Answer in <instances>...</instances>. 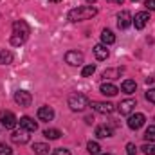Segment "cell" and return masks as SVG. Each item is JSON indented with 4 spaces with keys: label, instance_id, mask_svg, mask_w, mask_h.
Instances as JSON below:
<instances>
[{
    "label": "cell",
    "instance_id": "cell-28",
    "mask_svg": "<svg viewBox=\"0 0 155 155\" xmlns=\"http://www.w3.org/2000/svg\"><path fill=\"white\" fill-rule=\"evenodd\" d=\"M11 152H13V150H11L9 144H5V143L0 144V155H11Z\"/></svg>",
    "mask_w": 155,
    "mask_h": 155
},
{
    "label": "cell",
    "instance_id": "cell-36",
    "mask_svg": "<svg viewBox=\"0 0 155 155\" xmlns=\"http://www.w3.org/2000/svg\"><path fill=\"white\" fill-rule=\"evenodd\" d=\"M103 155H112V153H103Z\"/></svg>",
    "mask_w": 155,
    "mask_h": 155
},
{
    "label": "cell",
    "instance_id": "cell-13",
    "mask_svg": "<svg viewBox=\"0 0 155 155\" xmlns=\"http://www.w3.org/2000/svg\"><path fill=\"white\" fill-rule=\"evenodd\" d=\"M20 128H24L27 132H36L38 130V124H36V121L33 117L24 116V117H20Z\"/></svg>",
    "mask_w": 155,
    "mask_h": 155
},
{
    "label": "cell",
    "instance_id": "cell-37",
    "mask_svg": "<svg viewBox=\"0 0 155 155\" xmlns=\"http://www.w3.org/2000/svg\"><path fill=\"white\" fill-rule=\"evenodd\" d=\"M108 2H112V0H108Z\"/></svg>",
    "mask_w": 155,
    "mask_h": 155
},
{
    "label": "cell",
    "instance_id": "cell-32",
    "mask_svg": "<svg viewBox=\"0 0 155 155\" xmlns=\"http://www.w3.org/2000/svg\"><path fill=\"white\" fill-rule=\"evenodd\" d=\"M52 155H71V152L65 150V148H58V150H54V153Z\"/></svg>",
    "mask_w": 155,
    "mask_h": 155
},
{
    "label": "cell",
    "instance_id": "cell-3",
    "mask_svg": "<svg viewBox=\"0 0 155 155\" xmlns=\"http://www.w3.org/2000/svg\"><path fill=\"white\" fill-rule=\"evenodd\" d=\"M69 107L74 112H83L87 107H90V99L83 92H72L69 96Z\"/></svg>",
    "mask_w": 155,
    "mask_h": 155
},
{
    "label": "cell",
    "instance_id": "cell-9",
    "mask_svg": "<svg viewBox=\"0 0 155 155\" xmlns=\"http://www.w3.org/2000/svg\"><path fill=\"white\" fill-rule=\"evenodd\" d=\"M144 121H146V117L144 114H130L128 116V128H132V130H139L143 124H144Z\"/></svg>",
    "mask_w": 155,
    "mask_h": 155
},
{
    "label": "cell",
    "instance_id": "cell-29",
    "mask_svg": "<svg viewBox=\"0 0 155 155\" xmlns=\"http://www.w3.org/2000/svg\"><path fill=\"white\" fill-rule=\"evenodd\" d=\"M146 99L155 105V88H148V90H146Z\"/></svg>",
    "mask_w": 155,
    "mask_h": 155
},
{
    "label": "cell",
    "instance_id": "cell-22",
    "mask_svg": "<svg viewBox=\"0 0 155 155\" xmlns=\"http://www.w3.org/2000/svg\"><path fill=\"white\" fill-rule=\"evenodd\" d=\"M123 74V69H107L103 72V78L105 79H116V78H121Z\"/></svg>",
    "mask_w": 155,
    "mask_h": 155
},
{
    "label": "cell",
    "instance_id": "cell-35",
    "mask_svg": "<svg viewBox=\"0 0 155 155\" xmlns=\"http://www.w3.org/2000/svg\"><path fill=\"white\" fill-rule=\"evenodd\" d=\"M117 4H123V2H124V0H116Z\"/></svg>",
    "mask_w": 155,
    "mask_h": 155
},
{
    "label": "cell",
    "instance_id": "cell-18",
    "mask_svg": "<svg viewBox=\"0 0 155 155\" xmlns=\"http://www.w3.org/2000/svg\"><path fill=\"white\" fill-rule=\"evenodd\" d=\"M135 88H137V83H135L134 79H124V81L121 83V90H123L124 94H134Z\"/></svg>",
    "mask_w": 155,
    "mask_h": 155
},
{
    "label": "cell",
    "instance_id": "cell-2",
    "mask_svg": "<svg viewBox=\"0 0 155 155\" xmlns=\"http://www.w3.org/2000/svg\"><path fill=\"white\" fill-rule=\"evenodd\" d=\"M96 15H97V9L94 5H79V7H74L69 11L67 18L71 22H83V20H90Z\"/></svg>",
    "mask_w": 155,
    "mask_h": 155
},
{
    "label": "cell",
    "instance_id": "cell-8",
    "mask_svg": "<svg viewBox=\"0 0 155 155\" xmlns=\"http://www.w3.org/2000/svg\"><path fill=\"white\" fill-rule=\"evenodd\" d=\"M148 22H150V15L146 11H141L132 18V24L135 25V29H144L148 25Z\"/></svg>",
    "mask_w": 155,
    "mask_h": 155
},
{
    "label": "cell",
    "instance_id": "cell-25",
    "mask_svg": "<svg viewBox=\"0 0 155 155\" xmlns=\"http://www.w3.org/2000/svg\"><path fill=\"white\" fill-rule=\"evenodd\" d=\"M144 139L150 141V143H153L155 141V124H150V126L146 128V132H144Z\"/></svg>",
    "mask_w": 155,
    "mask_h": 155
},
{
    "label": "cell",
    "instance_id": "cell-1",
    "mask_svg": "<svg viewBox=\"0 0 155 155\" xmlns=\"http://www.w3.org/2000/svg\"><path fill=\"white\" fill-rule=\"evenodd\" d=\"M31 35V27L25 20H16L13 22V35H11V45L18 47V45H24L27 38Z\"/></svg>",
    "mask_w": 155,
    "mask_h": 155
},
{
    "label": "cell",
    "instance_id": "cell-30",
    "mask_svg": "<svg viewBox=\"0 0 155 155\" xmlns=\"http://www.w3.org/2000/svg\"><path fill=\"white\" fill-rule=\"evenodd\" d=\"M126 153L128 155H137V148H135L134 143H128V144H126Z\"/></svg>",
    "mask_w": 155,
    "mask_h": 155
},
{
    "label": "cell",
    "instance_id": "cell-17",
    "mask_svg": "<svg viewBox=\"0 0 155 155\" xmlns=\"http://www.w3.org/2000/svg\"><path fill=\"white\" fill-rule=\"evenodd\" d=\"M101 94H105V96H108V97H112V96H116L117 92H119V88H117L114 83H103L101 85Z\"/></svg>",
    "mask_w": 155,
    "mask_h": 155
},
{
    "label": "cell",
    "instance_id": "cell-10",
    "mask_svg": "<svg viewBox=\"0 0 155 155\" xmlns=\"http://www.w3.org/2000/svg\"><path fill=\"white\" fill-rule=\"evenodd\" d=\"M137 107V103H135V99H124V101H121L119 105H117V108H119V114L121 116H130L132 112H134V108Z\"/></svg>",
    "mask_w": 155,
    "mask_h": 155
},
{
    "label": "cell",
    "instance_id": "cell-7",
    "mask_svg": "<svg viewBox=\"0 0 155 155\" xmlns=\"http://www.w3.org/2000/svg\"><path fill=\"white\" fill-rule=\"evenodd\" d=\"M83 60H85V56H83V52H79V51H69V52L65 54V61H67L69 65H72V67L81 65Z\"/></svg>",
    "mask_w": 155,
    "mask_h": 155
},
{
    "label": "cell",
    "instance_id": "cell-27",
    "mask_svg": "<svg viewBox=\"0 0 155 155\" xmlns=\"http://www.w3.org/2000/svg\"><path fill=\"white\" fill-rule=\"evenodd\" d=\"M141 150H143L146 155H155V144H153V143H150V144H144Z\"/></svg>",
    "mask_w": 155,
    "mask_h": 155
},
{
    "label": "cell",
    "instance_id": "cell-33",
    "mask_svg": "<svg viewBox=\"0 0 155 155\" xmlns=\"http://www.w3.org/2000/svg\"><path fill=\"white\" fill-rule=\"evenodd\" d=\"M51 4H58V2H61V0H49Z\"/></svg>",
    "mask_w": 155,
    "mask_h": 155
},
{
    "label": "cell",
    "instance_id": "cell-14",
    "mask_svg": "<svg viewBox=\"0 0 155 155\" xmlns=\"http://www.w3.org/2000/svg\"><path fill=\"white\" fill-rule=\"evenodd\" d=\"M38 119L40 121H52L54 119V110L51 107H40L38 108Z\"/></svg>",
    "mask_w": 155,
    "mask_h": 155
},
{
    "label": "cell",
    "instance_id": "cell-16",
    "mask_svg": "<svg viewBox=\"0 0 155 155\" xmlns=\"http://www.w3.org/2000/svg\"><path fill=\"white\" fill-rule=\"evenodd\" d=\"M112 128L110 126H107V124H101V126H97L96 128V137L97 139H107V137H112Z\"/></svg>",
    "mask_w": 155,
    "mask_h": 155
},
{
    "label": "cell",
    "instance_id": "cell-20",
    "mask_svg": "<svg viewBox=\"0 0 155 155\" xmlns=\"http://www.w3.org/2000/svg\"><path fill=\"white\" fill-rule=\"evenodd\" d=\"M101 41H103L105 45H112V43L116 41V35H114L110 29H103V33H101Z\"/></svg>",
    "mask_w": 155,
    "mask_h": 155
},
{
    "label": "cell",
    "instance_id": "cell-26",
    "mask_svg": "<svg viewBox=\"0 0 155 155\" xmlns=\"http://www.w3.org/2000/svg\"><path fill=\"white\" fill-rule=\"evenodd\" d=\"M94 72H96V65H85L83 71H81V76L83 78H90Z\"/></svg>",
    "mask_w": 155,
    "mask_h": 155
},
{
    "label": "cell",
    "instance_id": "cell-19",
    "mask_svg": "<svg viewBox=\"0 0 155 155\" xmlns=\"http://www.w3.org/2000/svg\"><path fill=\"white\" fill-rule=\"evenodd\" d=\"M13 52L7 51V49H0V65H9L13 63Z\"/></svg>",
    "mask_w": 155,
    "mask_h": 155
},
{
    "label": "cell",
    "instance_id": "cell-15",
    "mask_svg": "<svg viewBox=\"0 0 155 155\" xmlns=\"http://www.w3.org/2000/svg\"><path fill=\"white\" fill-rule=\"evenodd\" d=\"M94 56H96L99 61L107 60V58H108V49H107V45H105V43H97V45L94 47Z\"/></svg>",
    "mask_w": 155,
    "mask_h": 155
},
{
    "label": "cell",
    "instance_id": "cell-12",
    "mask_svg": "<svg viewBox=\"0 0 155 155\" xmlns=\"http://www.w3.org/2000/svg\"><path fill=\"white\" fill-rule=\"evenodd\" d=\"M27 134H29L27 130L20 128V130H16V132L11 134V141L16 143V144H25V143H29V135Z\"/></svg>",
    "mask_w": 155,
    "mask_h": 155
},
{
    "label": "cell",
    "instance_id": "cell-38",
    "mask_svg": "<svg viewBox=\"0 0 155 155\" xmlns=\"http://www.w3.org/2000/svg\"><path fill=\"white\" fill-rule=\"evenodd\" d=\"M134 2H137V0H134Z\"/></svg>",
    "mask_w": 155,
    "mask_h": 155
},
{
    "label": "cell",
    "instance_id": "cell-34",
    "mask_svg": "<svg viewBox=\"0 0 155 155\" xmlns=\"http://www.w3.org/2000/svg\"><path fill=\"white\" fill-rule=\"evenodd\" d=\"M87 2H88V4H92V5L96 4V0H87Z\"/></svg>",
    "mask_w": 155,
    "mask_h": 155
},
{
    "label": "cell",
    "instance_id": "cell-31",
    "mask_svg": "<svg viewBox=\"0 0 155 155\" xmlns=\"http://www.w3.org/2000/svg\"><path fill=\"white\" fill-rule=\"evenodd\" d=\"M144 7L150 11H155V0H144Z\"/></svg>",
    "mask_w": 155,
    "mask_h": 155
},
{
    "label": "cell",
    "instance_id": "cell-11",
    "mask_svg": "<svg viewBox=\"0 0 155 155\" xmlns=\"http://www.w3.org/2000/svg\"><path fill=\"white\" fill-rule=\"evenodd\" d=\"M117 25H119V29H128L132 25V15H130V11H121L117 15Z\"/></svg>",
    "mask_w": 155,
    "mask_h": 155
},
{
    "label": "cell",
    "instance_id": "cell-4",
    "mask_svg": "<svg viewBox=\"0 0 155 155\" xmlns=\"http://www.w3.org/2000/svg\"><path fill=\"white\" fill-rule=\"evenodd\" d=\"M15 101H16V105H20V107H29L31 105V101H33V96H31V92H27V90H16L15 92Z\"/></svg>",
    "mask_w": 155,
    "mask_h": 155
},
{
    "label": "cell",
    "instance_id": "cell-5",
    "mask_svg": "<svg viewBox=\"0 0 155 155\" xmlns=\"http://www.w3.org/2000/svg\"><path fill=\"white\" fill-rule=\"evenodd\" d=\"M90 107H92L96 112L105 114V116L114 112V105H112V103H108V101H90Z\"/></svg>",
    "mask_w": 155,
    "mask_h": 155
},
{
    "label": "cell",
    "instance_id": "cell-23",
    "mask_svg": "<svg viewBox=\"0 0 155 155\" xmlns=\"http://www.w3.org/2000/svg\"><path fill=\"white\" fill-rule=\"evenodd\" d=\"M43 135H45L47 139L54 141V139H60V137H61V132H60L58 128H47V130H43Z\"/></svg>",
    "mask_w": 155,
    "mask_h": 155
},
{
    "label": "cell",
    "instance_id": "cell-21",
    "mask_svg": "<svg viewBox=\"0 0 155 155\" xmlns=\"http://www.w3.org/2000/svg\"><path fill=\"white\" fill-rule=\"evenodd\" d=\"M49 144H45V143H35L33 144V152L36 155H47L49 153Z\"/></svg>",
    "mask_w": 155,
    "mask_h": 155
},
{
    "label": "cell",
    "instance_id": "cell-6",
    "mask_svg": "<svg viewBox=\"0 0 155 155\" xmlns=\"http://www.w3.org/2000/svg\"><path fill=\"white\" fill-rule=\"evenodd\" d=\"M0 123H2V126H4V128L13 130V128L16 126L18 119L15 117V114H13V112H0Z\"/></svg>",
    "mask_w": 155,
    "mask_h": 155
},
{
    "label": "cell",
    "instance_id": "cell-24",
    "mask_svg": "<svg viewBox=\"0 0 155 155\" xmlns=\"http://www.w3.org/2000/svg\"><path fill=\"white\" fill-rule=\"evenodd\" d=\"M87 150H88V153H90V155H99V150H101V146H99L96 141H90V143L87 144Z\"/></svg>",
    "mask_w": 155,
    "mask_h": 155
}]
</instances>
